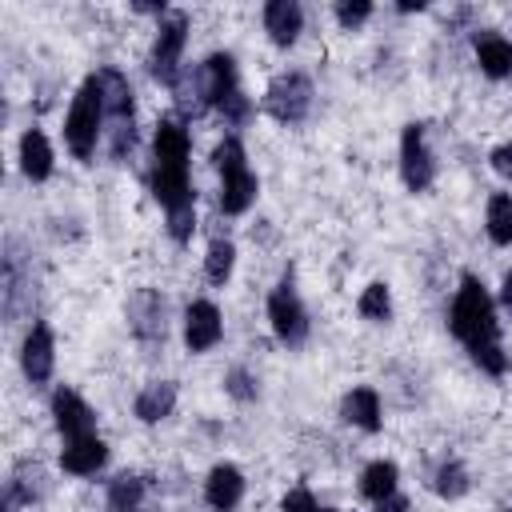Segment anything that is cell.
Here are the masks:
<instances>
[{
	"instance_id": "6da1fadb",
	"label": "cell",
	"mask_w": 512,
	"mask_h": 512,
	"mask_svg": "<svg viewBox=\"0 0 512 512\" xmlns=\"http://www.w3.org/2000/svg\"><path fill=\"white\" fill-rule=\"evenodd\" d=\"M188 156H192L188 128L176 116H164L152 136L148 188H152L156 204L164 208V228H168L172 244H192V232H196V188L188 176V164H192Z\"/></svg>"
},
{
	"instance_id": "7a4b0ae2",
	"label": "cell",
	"mask_w": 512,
	"mask_h": 512,
	"mask_svg": "<svg viewBox=\"0 0 512 512\" xmlns=\"http://www.w3.org/2000/svg\"><path fill=\"white\" fill-rule=\"evenodd\" d=\"M176 92V100H180V108L184 112H220L224 116V124H232V128H240V124H248L252 120V100L244 96V88H240V72H236V56L232 52H212V56H204L196 68H192V76H180V84L172 88Z\"/></svg>"
},
{
	"instance_id": "3957f363",
	"label": "cell",
	"mask_w": 512,
	"mask_h": 512,
	"mask_svg": "<svg viewBox=\"0 0 512 512\" xmlns=\"http://www.w3.org/2000/svg\"><path fill=\"white\" fill-rule=\"evenodd\" d=\"M96 80L104 92V148L112 164H124L136 152V92L132 80L112 64L96 68Z\"/></svg>"
},
{
	"instance_id": "277c9868",
	"label": "cell",
	"mask_w": 512,
	"mask_h": 512,
	"mask_svg": "<svg viewBox=\"0 0 512 512\" xmlns=\"http://www.w3.org/2000/svg\"><path fill=\"white\" fill-rule=\"evenodd\" d=\"M448 328L464 344V352L500 340L496 300L488 296V288H484V280L476 272H460V288H456L452 308H448Z\"/></svg>"
},
{
	"instance_id": "5b68a950",
	"label": "cell",
	"mask_w": 512,
	"mask_h": 512,
	"mask_svg": "<svg viewBox=\"0 0 512 512\" xmlns=\"http://www.w3.org/2000/svg\"><path fill=\"white\" fill-rule=\"evenodd\" d=\"M212 168L220 176V192H216V204L224 216H244L252 204H256V192H260V180L248 164V152H244V140L236 132H228L216 148H212Z\"/></svg>"
},
{
	"instance_id": "8992f818",
	"label": "cell",
	"mask_w": 512,
	"mask_h": 512,
	"mask_svg": "<svg viewBox=\"0 0 512 512\" xmlns=\"http://www.w3.org/2000/svg\"><path fill=\"white\" fill-rule=\"evenodd\" d=\"M64 144L68 152L80 160V164H92L96 160V148L104 144V92H100V80L96 72H88L68 104V116H64Z\"/></svg>"
},
{
	"instance_id": "52a82bcc",
	"label": "cell",
	"mask_w": 512,
	"mask_h": 512,
	"mask_svg": "<svg viewBox=\"0 0 512 512\" xmlns=\"http://www.w3.org/2000/svg\"><path fill=\"white\" fill-rule=\"evenodd\" d=\"M188 28H192V20L180 8H168L156 20V36H152V48H148V76L164 88H176L180 76H184L180 60H184V48H188Z\"/></svg>"
},
{
	"instance_id": "ba28073f",
	"label": "cell",
	"mask_w": 512,
	"mask_h": 512,
	"mask_svg": "<svg viewBox=\"0 0 512 512\" xmlns=\"http://www.w3.org/2000/svg\"><path fill=\"white\" fill-rule=\"evenodd\" d=\"M312 104H316V88H312V80L304 76V72H276L272 80H268V88H264V96H260V112L264 116H272L276 124H284V128H296V124H304L308 116H312Z\"/></svg>"
},
{
	"instance_id": "9c48e42d",
	"label": "cell",
	"mask_w": 512,
	"mask_h": 512,
	"mask_svg": "<svg viewBox=\"0 0 512 512\" xmlns=\"http://www.w3.org/2000/svg\"><path fill=\"white\" fill-rule=\"evenodd\" d=\"M268 328H272V336H276L284 348H300V344L308 340V332H312L308 308H304V300H300V292H296V272H292V264L280 272L276 288L268 292Z\"/></svg>"
},
{
	"instance_id": "30bf717a",
	"label": "cell",
	"mask_w": 512,
	"mask_h": 512,
	"mask_svg": "<svg viewBox=\"0 0 512 512\" xmlns=\"http://www.w3.org/2000/svg\"><path fill=\"white\" fill-rule=\"evenodd\" d=\"M128 332L140 348H164L168 340V300L160 288H132L124 300Z\"/></svg>"
},
{
	"instance_id": "8fae6325",
	"label": "cell",
	"mask_w": 512,
	"mask_h": 512,
	"mask_svg": "<svg viewBox=\"0 0 512 512\" xmlns=\"http://www.w3.org/2000/svg\"><path fill=\"white\" fill-rule=\"evenodd\" d=\"M400 180L408 192H428L436 184V152L428 148V128L420 120L400 132Z\"/></svg>"
},
{
	"instance_id": "7c38bea8",
	"label": "cell",
	"mask_w": 512,
	"mask_h": 512,
	"mask_svg": "<svg viewBox=\"0 0 512 512\" xmlns=\"http://www.w3.org/2000/svg\"><path fill=\"white\" fill-rule=\"evenodd\" d=\"M20 372L32 388H44L56 372V336L44 320H32L20 340Z\"/></svg>"
},
{
	"instance_id": "4fadbf2b",
	"label": "cell",
	"mask_w": 512,
	"mask_h": 512,
	"mask_svg": "<svg viewBox=\"0 0 512 512\" xmlns=\"http://www.w3.org/2000/svg\"><path fill=\"white\" fill-rule=\"evenodd\" d=\"M48 408H52V424H56V432H60L64 440L96 436V408H92L80 392H72V388L60 384V388L52 392Z\"/></svg>"
},
{
	"instance_id": "5bb4252c",
	"label": "cell",
	"mask_w": 512,
	"mask_h": 512,
	"mask_svg": "<svg viewBox=\"0 0 512 512\" xmlns=\"http://www.w3.org/2000/svg\"><path fill=\"white\" fill-rule=\"evenodd\" d=\"M220 340H224V316H220V308L212 300H192L184 308V348L192 356H200V352H212Z\"/></svg>"
},
{
	"instance_id": "9a60e30c",
	"label": "cell",
	"mask_w": 512,
	"mask_h": 512,
	"mask_svg": "<svg viewBox=\"0 0 512 512\" xmlns=\"http://www.w3.org/2000/svg\"><path fill=\"white\" fill-rule=\"evenodd\" d=\"M244 500V472L232 460H220L204 476V504L212 512H236Z\"/></svg>"
},
{
	"instance_id": "2e32d148",
	"label": "cell",
	"mask_w": 512,
	"mask_h": 512,
	"mask_svg": "<svg viewBox=\"0 0 512 512\" xmlns=\"http://www.w3.org/2000/svg\"><path fill=\"white\" fill-rule=\"evenodd\" d=\"M340 420L352 424V428H360V432H368V436H376V432L384 428L380 392H376L372 384H356V388H348V392L340 396Z\"/></svg>"
},
{
	"instance_id": "e0dca14e",
	"label": "cell",
	"mask_w": 512,
	"mask_h": 512,
	"mask_svg": "<svg viewBox=\"0 0 512 512\" xmlns=\"http://www.w3.org/2000/svg\"><path fill=\"white\" fill-rule=\"evenodd\" d=\"M472 52H476V64L488 80L512 76V40L500 36L496 28H472Z\"/></svg>"
},
{
	"instance_id": "ac0fdd59",
	"label": "cell",
	"mask_w": 512,
	"mask_h": 512,
	"mask_svg": "<svg viewBox=\"0 0 512 512\" xmlns=\"http://www.w3.org/2000/svg\"><path fill=\"white\" fill-rule=\"evenodd\" d=\"M44 496V468L36 460H20L4 480V512H24Z\"/></svg>"
},
{
	"instance_id": "d6986e66",
	"label": "cell",
	"mask_w": 512,
	"mask_h": 512,
	"mask_svg": "<svg viewBox=\"0 0 512 512\" xmlns=\"http://www.w3.org/2000/svg\"><path fill=\"white\" fill-rule=\"evenodd\" d=\"M0 268H4V272H0V276H4V280H0V284H4V288H0V292H4V316L16 320V316H20V304H24L28 288H32V276H24V252H20V240H16V236L4 240V264H0Z\"/></svg>"
},
{
	"instance_id": "ffe728a7",
	"label": "cell",
	"mask_w": 512,
	"mask_h": 512,
	"mask_svg": "<svg viewBox=\"0 0 512 512\" xmlns=\"http://www.w3.org/2000/svg\"><path fill=\"white\" fill-rule=\"evenodd\" d=\"M260 20H264V32L276 48H292L304 32V8L296 0H268Z\"/></svg>"
},
{
	"instance_id": "44dd1931",
	"label": "cell",
	"mask_w": 512,
	"mask_h": 512,
	"mask_svg": "<svg viewBox=\"0 0 512 512\" xmlns=\"http://www.w3.org/2000/svg\"><path fill=\"white\" fill-rule=\"evenodd\" d=\"M176 400H180L176 380H148L132 400V416L140 424H160V420H168L176 412Z\"/></svg>"
},
{
	"instance_id": "7402d4cb",
	"label": "cell",
	"mask_w": 512,
	"mask_h": 512,
	"mask_svg": "<svg viewBox=\"0 0 512 512\" xmlns=\"http://www.w3.org/2000/svg\"><path fill=\"white\" fill-rule=\"evenodd\" d=\"M104 464H108V444L100 440V432L84 440H64L60 448V468L68 476H96Z\"/></svg>"
},
{
	"instance_id": "603a6c76",
	"label": "cell",
	"mask_w": 512,
	"mask_h": 512,
	"mask_svg": "<svg viewBox=\"0 0 512 512\" xmlns=\"http://www.w3.org/2000/svg\"><path fill=\"white\" fill-rule=\"evenodd\" d=\"M16 156H20L24 180H32V184H44L52 176V168H56V152H52V144H48V136L40 128H24Z\"/></svg>"
},
{
	"instance_id": "cb8c5ba5",
	"label": "cell",
	"mask_w": 512,
	"mask_h": 512,
	"mask_svg": "<svg viewBox=\"0 0 512 512\" xmlns=\"http://www.w3.org/2000/svg\"><path fill=\"white\" fill-rule=\"evenodd\" d=\"M144 500H148V480L140 472H116L104 488L108 512H144Z\"/></svg>"
},
{
	"instance_id": "d4e9b609",
	"label": "cell",
	"mask_w": 512,
	"mask_h": 512,
	"mask_svg": "<svg viewBox=\"0 0 512 512\" xmlns=\"http://www.w3.org/2000/svg\"><path fill=\"white\" fill-rule=\"evenodd\" d=\"M356 492L368 504H380L392 492H400V468H396V460H372V464H364V472L356 480Z\"/></svg>"
},
{
	"instance_id": "484cf974",
	"label": "cell",
	"mask_w": 512,
	"mask_h": 512,
	"mask_svg": "<svg viewBox=\"0 0 512 512\" xmlns=\"http://www.w3.org/2000/svg\"><path fill=\"white\" fill-rule=\"evenodd\" d=\"M428 488L440 496V500H464L472 492V476L460 460H440L428 476Z\"/></svg>"
},
{
	"instance_id": "4316f807",
	"label": "cell",
	"mask_w": 512,
	"mask_h": 512,
	"mask_svg": "<svg viewBox=\"0 0 512 512\" xmlns=\"http://www.w3.org/2000/svg\"><path fill=\"white\" fill-rule=\"evenodd\" d=\"M484 232L492 244L512 248V196L508 192H492L484 204Z\"/></svg>"
},
{
	"instance_id": "83f0119b",
	"label": "cell",
	"mask_w": 512,
	"mask_h": 512,
	"mask_svg": "<svg viewBox=\"0 0 512 512\" xmlns=\"http://www.w3.org/2000/svg\"><path fill=\"white\" fill-rule=\"evenodd\" d=\"M232 268H236V244L228 236H212L208 240V252H204V276H208V284L224 288L232 280Z\"/></svg>"
},
{
	"instance_id": "f1b7e54d",
	"label": "cell",
	"mask_w": 512,
	"mask_h": 512,
	"mask_svg": "<svg viewBox=\"0 0 512 512\" xmlns=\"http://www.w3.org/2000/svg\"><path fill=\"white\" fill-rule=\"evenodd\" d=\"M356 312H360L368 324H388V320H392V288H388L384 280H372V284L360 292Z\"/></svg>"
},
{
	"instance_id": "f546056e",
	"label": "cell",
	"mask_w": 512,
	"mask_h": 512,
	"mask_svg": "<svg viewBox=\"0 0 512 512\" xmlns=\"http://www.w3.org/2000/svg\"><path fill=\"white\" fill-rule=\"evenodd\" d=\"M224 392L236 404H252V400H260V380H256V372H248L244 364H236V368L224 372Z\"/></svg>"
},
{
	"instance_id": "4dcf8cb0",
	"label": "cell",
	"mask_w": 512,
	"mask_h": 512,
	"mask_svg": "<svg viewBox=\"0 0 512 512\" xmlns=\"http://www.w3.org/2000/svg\"><path fill=\"white\" fill-rule=\"evenodd\" d=\"M468 360H472L480 372H488V376H508V368H512V360H508V352H504L500 340H496V344L468 348Z\"/></svg>"
},
{
	"instance_id": "1f68e13d",
	"label": "cell",
	"mask_w": 512,
	"mask_h": 512,
	"mask_svg": "<svg viewBox=\"0 0 512 512\" xmlns=\"http://www.w3.org/2000/svg\"><path fill=\"white\" fill-rule=\"evenodd\" d=\"M332 16H336V24H340L344 32H356L360 24H368V16H372V4H368V0H336Z\"/></svg>"
},
{
	"instance_id": "d6a6232c",
	"label": "cell",
	"mask_w": 512,
	"mask_h": 512,
	"mask_svg": "<svg viewBox=\"0 0 512 512\" xmlns=\"http://www.w3.org/2000/svg\"><path fill=\"white\" fill-rule=\"evenodd\" d=\"M280 512H320V504H316V496H312L304 484H296V488H288V492H284Z\"/></svg>"
},
{
	"instance_id": "836d02e7",
	"label": "cell",
	"mask_w": 512,
	"mask_h": 512,
	"mask_svg": "<svg viewBox=\"0 0 512 512\" xmlns=\"http://www.w3.org/2000/svg\"><path fill=\"white\" fill-rule=\"evenodd\" d=\"M488 164H492V172H496L500 180H512V140L496 144V148L488 152Z\"/></svg>"
},
{
	"instance_id": "e575fe53",
	"label": "cell",
	"mask_w": 512,
	"mask_h": 512,
	"mask_svg": "<svg viewBox=\"0 0 512 512\" xmlns=\"http://www.w3.org/2000/svg\"><path fill=\"white\" fill-rule=\"evenodd\" d=\"M412 504H408V496L404 492H392L388 500H380V504H372V512H408Z\"/></svg>"
},
{
	"instance_id": "d590c367",
	"label": "cell",
	"mask_w": 512,
	"mask_h": 512,
	"mask_svg": "<svg viewBox=\"0 0 512 512\" xmlns=\"http://www.w3.org/2000/svg\"><path fill=\"white\" fill-rule=\"evenodd\" d=\"M472 16H476V8H472V4H460V8L448 16V24H444V28H448V32H456V28H464Z\"/></svg>"
},
{
	"instance_id": "8d00e7d4",
	"label": "cell",
	"mask_w": 512,
	"mask_h": 512,
	"mask_svg": "<svg viewBox=\"0 0 512 512\" xmlns=\"http://www.w3.org/2000/svg\"><path fill=\"white\" fill-rule=\"evenodd\" d=\"M500 308L512 316V268L504 272V280H500Z\"/></svg>"
},
{
	"instance_id": "74e56055",
	"label": "cell",
	"mask_w": 512,
	"mask_h": 512,
	"mask_svg": "<svg viewBox=\"0 0 512 512\" xmlns=\"http://www.w3.org/2000/svg\"><path fill=\"white\" fill-rule=\"evenodd\" d=\"M396 12H404V16H408V12H428V0H400Z\"/></svg>"
},
{
	"instance_id": "f35d334b",
	"label": "cell",
	"mask_w": 512,
	"mask_h": 512,
	"mask_svg": "<svg viewBox=\"0 0 512 512\" xmlns=\"http://www.w3.org/2000/svg\"><path fill=\"white\" fill-rule=\"evenodd\" d=\"M320 512H336V508H320Z\"/></svg>"
}]
</instances>
